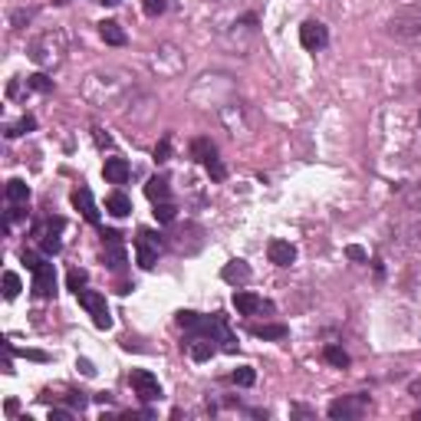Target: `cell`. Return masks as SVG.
Returning <instances> with one entry per match:
<instances>
[{
	"label": "cell",
	"mask_w": 421,
	"mask_h": 421,
	"mask_svg": "<svg viewBox=\"0 0 421 421\" xmlns=\"http://www.w3.org/2000/svg\"><path fill=\"white\" fill-rule=\"evenodd\" d=\"M168 158H172V138L165 135L162 142L155 145V162H158V165H165V162H168Z\"/></svg>",
	"instance_id": "1f68e13d"
},
{
	"label": "cell",
	"mask_w": 421,
	"mask_h": 421,
	"mask_svg": "<svg viewBox=\"0 0 421 421\" xmlns=\"http://www.w3.org/2000/svg\"><path fill=\"white\" fill-rule=\"evenodd\" d=\"M230 382L240 385V389H250V385L257 382V372H254L250 365H240V369H234V375H230Z\"/></svg>",
	"instance_id": "d4e9b609"
},
{
	"label": "cell",
	"mask_w": 421,
	"mask_h": 421,
	"mask_svg": "<svg viewBox=\"0 0 421 421\" xmlns=\"http://www.w3.org/2000/svg\"><path fill=\"white\" fill-rule=\"evenodd\" d=\"M69 418H73L69 408H49V421H69Z\"/></svg>",
	"instance_id": "8d00e7d4"
},
{
	"label": "cell",
	"mask_w": 421,
	"mask_h": 421,
	"mask_svg": "<svg viewBox=\"0 0 421 421\" xmlns=\"http://www.w3.org/2000/svg\"><path fill=\"white\" fill-rule=\"evenodd\" d=\"M405 204H408L412 210H421V182H415V184L405 188Z\"/></svg>",
	"instance_id": "f546056e"
},
{
	"label": "cell",
	"mask_w": 421,
	"mask_h": 421,
	"mask_svg": "<svg viewBox=\"0 0 421 421\" xmlns=\"http://www.w3.org/2000/svg\"><path fill=\"white\" fill-rule=\"evenodd\" d=\"M102 4H109V7H115V4H119V0H102Z\"/></svg>",
	"instance_id": "7bdbcfd3"
},
{
	"label": "cell",
	"mask_w": 421,
	"mask_h": 421,
	"mask_svg": "<svg viewBox=\"0 0 421 421\" xmlns=\"http://www.w3.org/2000/svg\"><path fill=\"white\" fill-rule=\"evenodd\" d=\"M76 300H79V307L93 316L96 329H109V326H112V316H109V307H105L102 293H96V290H79Z\"/></svg>",
	"instance_id": "52a82bcc"
},
{
	"label": "cell",
	"mask_w": 421,
	"mask_h": 421,
	"mask_svg": "<svg viewBox=\"0 0 421 421\" xmlns=\"http://www.w3.org/2000/svg\"><path fill=\"white\" fill-rule=\"evenodd\" d=\"M214 352H218L214 339H204V336H191V339H188V355H191L194 362H208Z\"/></svg>",
	"instance_id": "2e32d148"
},
{
	"label": "cell",
	"mask_w": 421,
	"mask_h": 421,
	"mask_svg": "<svg viewBox=\"0 0 421 421\" xmlns=\"http://www.w3.org/2000/svg\"><path fill=\"white\" fill-rule=\"evenodd\" d=\"M129 385L135 389V395H138L142 402H158V398H162V385H158V379H155L152 372H145V369H135V372L129 375Z\"/></svg>",
	"instance_id": "30bf717a"
},
{
	"label": "cell",
	"mask_w": 421,
	"mask_h": 421,
	"mask_svg": "<svg viewBox=\"0 0 421 421\" xmlns=\"http://www.w3.org/2000/svg\"><path fill=\"white\" fill-rule=\"evenodd\" d=\"M66 402L73 405V408H79V412H83V408L89 405V395H86V392H69V395H66Z\"/></svg>",
	"instance_id": "e575fe53"
},
{
	"label": "cell",
	"mask_w": 421,
	"mask_h": 421,
	"mask_svg": "<svg viewBox=\"0 0 421 421\" xmlns=\"http://www.w3.org/2000/svg\"><path fill=\"white\" fill-rule=\"evenodd\" d=\"M30 20H33V10H17V13L10 17V23L20 30V23H30Z\"/></svg>",
	"instance_id": "d590c367"
},
{
	"label": "cell",
	"mask_w": 421,
	"mask_h": 421,
	"mask_svg": "<svg viewBox=\"0 0 421 421\" xmlns=\"http://www.w3.org/2000/svg\"><path fill=\"white\" fill-rule=\"evenodd\" d=\"M63 227H66V220L63 218H47L33 227V237H37L40 250H43L47 257H57L59 250H63V240H59V230Z\"/></svg>",
	"instance_id": "5b68a950"
},
{
	"label": "cell",
	"mask_w": 421,
	"mask_h": 421,
	"mask_svg": "<svg viewBox=\"0 0 421 421\" xmlns=\"http://www.w3.org/2000/svg\"><path fill=\"white\" fill-rule=\"evenodd\" d=\"M102 174H105V182L109 184H125L129 182V174H132V168H129L125 158H105Z\"/></svg>",
	"instance_id": "9a60e30c"
},
{
	"label": "cell",
	"mask_w": 421,
	"mask_h": 421,
	"mask_svg": "<svg viewBox=\"0 0 421 421\" xmlns=\"http://www.w3.org/2000/svg\"><path fill=\"white\" fill-rule=\"evenodd\" d=\"M174 210H178V208H174L172 201H158L152 214H155V220H158V224H172V220H174Z\"/></svg>",
	"instance_id": "f1b7e54d"
},
{
	"label": "cell",
	"mask_w": 421,
	"mask_h": 421,
	"mask_svg": "<svg viewBox=\"0 0 421 421\" xmlns=\"http://www.w3.org/2000/svg\"><path fill=\"white\" fill-rule=\"evenodd\" d=\"M79 369H83V372H86V375H96V369H93V362H86V359H79Z\"/></svg>",
	"instance_id": "f35d334b"
},
{
	"label": "cell",
	"mask_w": 421,
	"mask_h": 421,
	"mask_svg": "<svg viewBox=\"0 0 421 421\" xmlns=\"http://www.w3.org/2000/svg\"><path fill=\"white\" fill-rule=\"evenodd\" d=\"M86 280H89V273H86V270H69V277H66V287L73 290V293H79V290L86 287Z\"/></svg>",
	"instance_id": "4dcf8cb0"
},
{
	"label": "cell",
	"mask_w": 421,
	"mask_h": 421,
	"mask_svg": "<svg viewBox=\"0 0 421 421\" xmlns=\"http://www.w3.org/2000/svg\"><path fill=\"white\" fill-rule=\"evenodd\" d=\"M99 37L105 40V43H109V47H125V30L119 27V23H115V20H102V23H99Z\"/></svg>",
	"instance_id": "d6986e66"
},
{
	"label": "cell",
	"mask_w": 421,
	"mask_h": 421,
	"mask_svg": "<svg viewBox=\"0 0 421 421\" xmlns=\"http://www.w3.org/2000/svg\"><path fill=\"white\" fill-rule=\"evenodd\" d=\"M415 421H421V412H415Z\"/></svg>",
	"instance_id": "ee69618b"
},
{
	"label": "cell",
	"mask_w": 421,
	"mask_h": 421,
	"mask_svg": "<svg viewBox=\"0 0 421 421\" xmlns=\"http://www.w3.org/2000/svg\"><path fill=\"white\" fill-rule=\"evenodd\" d=\"M250 336L257 339H287L290 329L283 323H270V326H250Z\"/></svg>",
	"instance_id": "603a6c76"
},
{
	"label": "cell",
	"mask_w": 421,
	"mask_h": 421,
	"mask_svg": "<svg viewBox=\"0 0 421 421\" xmlns=\"http://www.w3.org/2000/svg\"><path fill=\"white\" fill-rule=\"evenodd\" d=\"M191 155H194V162L208 165L210 158L218 155V145L210 142V138H194V142H191Z\"/></svg>",
	"instance_id": "7402d4cb"
},
{
	"label": "cell",
	"mask_w": 421,
	"mask_h": 421,
	"mask_svg": "<svg viewBox=\"0 0 421 421\" xmlns=\"http://www.w3.org/2000/svg\"><path fill=\"white\" fill-rule=\"evenodd\" d=\"M33 129H37V119H33V115H23V119H20L17 125H7V138H17V135H23V132H33Z\"/></svg>",
	"instance_id": "83f0119b"
},
{
	"label": "cell",
	"mask_w": 421,
	"mask_h": 421,
	"mask_svg": "<svg viewBox=\"0 0 421 421\" xmlns=\"http://www.w3.org/2000/svg\"><path fill=\"white\" fill-rule=\"evenodd\" d=\"M162 247H165L162 234H155V230H148V227L138 230V237H135V257H138V267L152 270L155 260H158V254H162Z\"/></svg>",
	"instance_id": "8992f818"
},
{
	"label": "cell",
	"mask_w": 421,
	"mask_h": 421,
	"mask_svg": "<svg viewBox=\"0 0 421 421\" xmlns=\"http://www.w3.org/2000/svg\"><path fill=\"white\" fill-rule=\"evenodd\" d=\"M323 359L329 365H336V369H349V362H352V359H349V352H345V349H339V345H326Z\"/></svg>",
	"instance_id": "cb8c5ba5"
},
{
	"label": "cell",
	"mask_w": 421,
	"mask_h": 421,
	"mask_svg": "<svg viewBox=\"0 0 421 421\" xmlns=\"http://www.w3.org/2000/svg\"><path fill=\"white\" fill-rule=\"evenodd\" d=\"M102 247H105V263H109V270H115V273H122L125 270V244H122V234L119 230H102Z\"/></svg>",
	"instance_id": "9c48e42d"
},
{
	"label": "cell",
	"mask_w": 421,
	"mask_h": 421,
	"mask_svg": "<svg viewBox=\"0 0 421 421\" xmlns=\"http://www.w3.org/2000/svg\"><path fill=\"white\" fill-rule=\"evenodd\" d=\"M23 83H27V89H33V93H53V79L43 76V73H33V76H27Z\"/></svg>",
	"instance_id": "4316f807"
},
{
	"label": "cell",
	"mask_w": 421,
	"mask_h": 421,
	"mask_svg": "<svg viewBox=\"0 0 421 421\" xmlns=\"http://www.w3.org/2000/svg\"><path fill=\"white\" fill-rule=\"evenodd\" d=\"M17 408H20V405H17V402H13V398H10V402H7V405H4V412H7V415H17Z\"/></svg>",
	"instance_id": "60d3db41"
},
{
	"label": "cell",
	"mask_w": 421,
	"mask_h": 421,
	"mask_svg": "<svg viewBox=\"0 0 421 421\" xmlns=\"http://www.w3.org/2000/svg\"><path fill=\"white\" fill-rule=\"evenodd\" d=\"M234 309H237L240 316H257V313H273V303L263 300V297H257V293L237 290V293H234Z\"/></svg>",
	"instance_id": "8fae6325"
},
{
	"label": "cell",
	"mask_w": 421,
	"mask_h": 421,
	"mask_svg": "<svg viewBox=\"0 0 421 421\" xmlns=\"http://www.w3.org/2000/svg\"><path fill=\"white\" fill-rule=\"evenodd\" d=\"M178 326H182V329H191V336H204V339L220 343L224 352H237V336L230 333L227 319L220 313L201 316V313H194V309H182V313H178Z\"/></svg>",
	"instance_id": "6da1fadb"
},
{
	"label": "cell",
	"mask_w": 421,
	"mask_h": 421,
	"mask_svg": "<svg viewBox=\"0 0 421 421\" xmlns=\"http://www.w3.org/2000/svg\"><path fill=\"white\" fill-rule=\"evenodd\" d=\"M293 415H297V418H313V412H309V408H303V405H297V408H293Z\"/></svg>",
	"instance_id": "ab89813d"
},
{
	"label": "cell",
	"mask_w": 421,
	"mask_h": 421,
	"mask_svg": "<svg viewBox=\"0 0 421 421\" xmlns=\"http://www.w3.org/2000/svg\"><path fill=\"white\" fill-rule=\"evenodd\" d=\"M73 208H76L93 227H99V208H96V201H93V191H89V188H76V191H73Z\"/></svg>",
	"instance_id": "4fadbf2b"
},
{
	"label": "cell",
	"mask_w": 421,
	"mask_h": 421,
	"mask_svg": "<svg viewBox=\"0 0 421 421\" xmlns=\"http://www.w3.org/2000/svg\"><path fill=\"white\" fill-rule=\"evenodd\" d=\"M63 53H66V33L63 30H47L40 40H33L30 47V57L37 59L40 66H57L63 63Z\"/></svg>",
	"instance_id": "7a4b0ae2"
},
{
	"label": "cell",
	"mask_w": 421,
	"mask_h": 421,
	"mask_svg": "<svg viewBox=\"0 0 421 421\" xmlns=\"http://www.w3.org/2000/svg\"><path fill=\"white\" fill-rule=\"evenodd\" d=\"M300 43H303V49H309V53H319V49L329 47V27L319 23V20H307V23L300 27Z\"/></svg>",
	"instance_id": "ba28073f"
},
{
	"label": "cell",
	"mask_w": 421,
	"mask_h": 421,
	"mask_svg": "<svg viewBox=\"0 0 421 421\" xmlns=\"http://www.w3.org/2000/svg\"><path fill=\"white\" fill-rule=\"evenodd\" d=\"M20 290H23L20 277L13 273V270H7V273H4V297H7V300H17V297H20Z\"/></svg>",
	"instance_id": "484cf974"
},
{
	"label": "cell",
	"mask_w": 421,
	"mask_h": 421,
	"mask_svg": "<svg viewBox=\"0 0 421 421\" xmlns=\"http://www.w3.org/2000/svg\"><path fill=\"white\" fill-rule=\"evenodd\" d=\"M4 194H7L10 204H27L30 201V184L23 182V178H10L7 188H4Z\"/></svg>",
	"instance_id": "44dd1931"
},
{
	"label": "cell",
	"mask_w": 421,
	"mask_h": 421,
	"mask_svg": "<svg viewBox=\"0 0 421 421\" xmlns=\"http://www.w3.org/2000/svg\"><path fill=\"white\" fill-rule=\"evenodd\" d=\"M220 277L227 280V283H247L250 277H254V270L244 263V260H230V263H224V270H220Z\"/></svg>",
	"instance_id": "ac0fdd59"
},
{
	"label": "cell",
	"mask_w": 421,
	"mask_h": 421,
	"mask_svg": "<svg viewBox=\"0 0 421 421\" xmlns=\"http://www.w3.org/2000/svg\"><path fill=\"white\" fill-rule=\"evenodd\" d=\"M105 210H109L112 218H129V214H132V201H129V194L112 191L109 198H105Z\"/></svg>",
	"instance_id": "ffe728a7"
},
{
	"label": "cell",
	"mask_w": 421,
	"mask_h": 421,
	"mask_svg": "<svg viewBox=\"0 0 421 421\" xmlns=\"http://www.w3.org/2000/svg\"><path fill=\"white\" fill-rule=\"evenodd\" d=\"M168 4H172V0H145V13H148V17H162L165 10H168Z\"/></svg>",
	"instance_id": "836d02e7"
},
{
	"label": "cell",
	"mask_w": 421,
	"mask_h": 421,
	"mask_svg": "<svg viewBox=\"0 0 421 421\" xmlns=\"http://www.w3.org/2000/svg\"><path fill=\"white\" fill-rule=\"evenodd\" d=\"M345 254H349L352 260H359V263H369V254H365L362 247H345Z\"/></svg>",
	"instance_id": "74e56055"
},
{
	"label": "cell",
	"mask_w": 421,
	"mask_h": 421,
	"mask_svg": "<svg viewBox=\"0 0 421 421\" xmlns=\"http://www.w3.org/2000/svg\"><path fill=\"white\" fill-rule=\"evenodd\" d=\"M204 168H208V172H210V178H214V182H224V178H227V168L220 165V158H218V155H214V158H210V162L204 165Z\"/></svg>",
	"instance_id": "d6a6232c"
},
{
	"label": "cell",
	"mask_w": 421,
	"mask_h": 421,
	"mask_svg": "<svg viewBox=\"0 0 421 421\" xmlns=\"http://www.w3.org/2000/svg\"><path fill=\"white\" fill-rule=\"evenodd\" d=\"M389 37L395 40H415L421 37V4H412V7H402L395 10L389 17Z\"/></svg>",
	"instance_id": "3957f363"
},
{
	"label": "cell",
	"mask_w": 421,
	"mask_h": 421,
	"mask_svg": "<svg viewBox=\"0 0 421 421\" xmlns=\"http://www.w3.org/2000/svg\"><path fill=\"white\" fill-rule=\"evenodd\" d=\"M145 194H148V201L152 204L168 201V198H172V184H168L165 174H155V178H148V184H145Z\"/></svg>",
	"instance_id": "e0dca14e"
},
{
	"label": "cell",
	"mask_w": 421,
	"mask_h": 421,
	"mask_svg": "<svg viewBox=\"0 0 421 421\" xmlns=\"http://www.w3.org/2000/svg\"><path fill=\"white\" fill-rule=\"evenodd\" d=\"M369 405H372V398L369 395H343V398H336V402H329V408H326V415L333 421H352V418H362L365 412H369Z\"/></svg>",
	"instance_id": "277c9868"
},
{
	"label": "cell",
	"mask_w": 421,
	"mask_h": 421,
	"mask_svg": "<svg viewBox=\"0 0 421 421\" xmlns=\"http://www.w3.org/2000/svg\"><path fill=\"white\" fill-rule=\"evenodd\" d=\"M408 392H412V395H418V398H421V379H418V382H412V385H408Z\"/></svg>",
	"instance_id": "b9f144b4"
},
{
	"label": "cell",
	"mask_w": 421,
	"mask_h": 421,
	"mask_svg": "<svg viewBox=\"0 0 421 421\" xmlns=\"http://www.w3.org/2000/svg\"><path fill=\"white\" fill-rule=\"evenodd\" d=\"M33 290H37V297H43V300H49L53 293H57V270H53L49 257L33 270Z\"/></svg>",
	"instance_id": "7c38bea8"
},
{
	"label": "cell",
	"mask_w": 421,
	"mask_h": 421,
	"mask_svg": "<svg viewBox=\"0 0 421 421\" xmlns=\"http://www.w3.org/2000/svg\"><path fill=\"white\" fill-rule=\"evenodd\" d=\"M267 257H270V263H277V267H290V263L297 260V247H293L290 240H270Z\"/></svg>",
	"instance_id": "5bb4252c"
}]
</instances>
